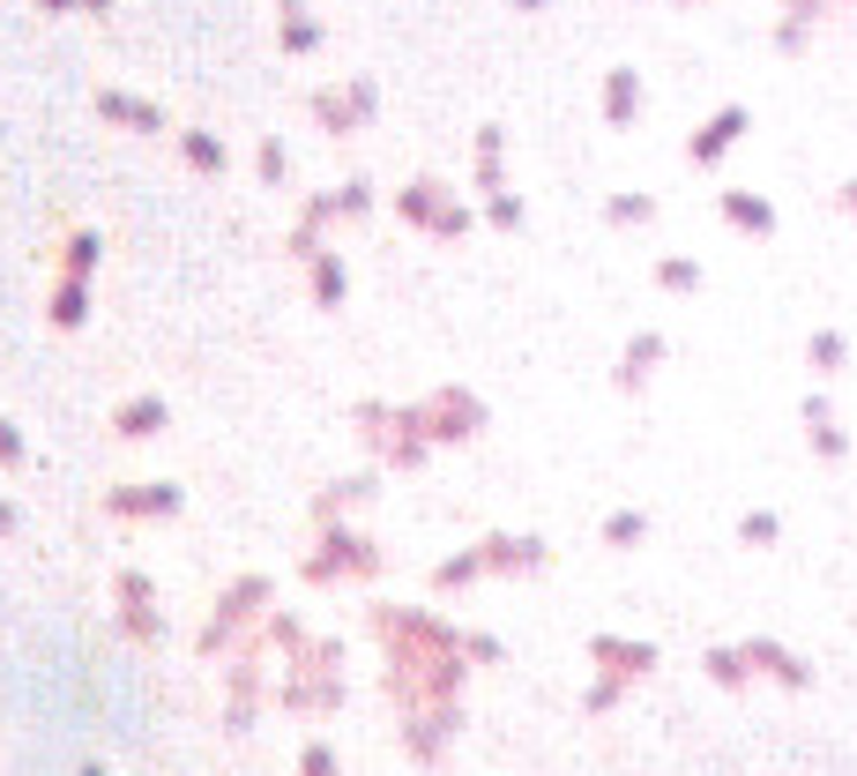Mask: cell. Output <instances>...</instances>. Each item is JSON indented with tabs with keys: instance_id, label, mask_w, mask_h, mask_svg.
<instances>
[{
	"instance_id": "cell-2",
	"label": "cell",
	"mask_w": 857,
	"mask_h": 776,
	"mask_svg": "<svg viewBox=\"0 0 857 776\" xmlns=\"http://www.w3.org/2000/svg\"><path fill=\"white\" fill-rule=\"evenodd\" d=\"M16 455H23L16 449V426H0V463H16Z\"/></svg>"
},
{
	"instance_id": "cell-1",
	"label": "cell",
	"mask_w": 857,
	"mask_h": 776,
	"mask_svg": "<svg viewBox=\"0 0 857 776\" xmlns=\"http://www.w3.org/2000/svg\"><path fill=\"white\" fill-rule=\"evenodd\" d=\"M120 426H127V433H142V426H157V403H127V411H120Z\"/></svg>"
},
{
	"instance_id": "cell-3",
	"label": "cell",
	"mask_w": 857,
	"mask_h": 776,
	"mask_svg": "<svg viewBox=\"0 0 857 776\" xmlns=\"http://www.w3.org/2000/svg\"><path fill=\"white\" fill-rule=\"evenodd\" d=\"M8 523H16V508H8V501H0V530H8Z\"/></svg>"
}]
</instances>
